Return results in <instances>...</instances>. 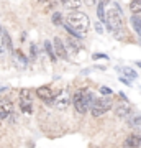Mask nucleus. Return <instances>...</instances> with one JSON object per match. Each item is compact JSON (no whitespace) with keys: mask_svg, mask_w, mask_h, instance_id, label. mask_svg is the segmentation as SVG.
<instances>
[{"mask_svg":"<svg viewBox=\"0 0 141 148\" xmlns=\"http://www.w3.org/2000/svg\"><path fill=\"white\" fill-rule=\"evenodd\" d=\"M90 28V20L89 16L82 12H69L66 16V30L71 33L74 38H84L87 30Z\"/></svg>","mask_w":141,"mask_h":148,"instance_id":"1","label":"nucleus"},{"mask_svg":"<svg viewBox=\"0 0 141 148\" xmlns=\"http://www.w3.org/2000/svg\"><path fill=\"white\" fill-rule=\"evenodd\" d=\"M105 25L108 28V32L115 35V38L121 40V35H125V30H123V13H121L118 5H113V8L108 10Z\"/></svg>","mask_w":141,"mask_h":148,"instance_id":"2","label":"nucleus"},{"mask_svg":"<svg viewBox=\"0 0 141 148\" xmlns=\"http://www.w3.org/2000/svg\"><path fill=\"white\" fill-rule=\"evenodd\" d=\"M94 101H95L94 95L90 94L89 90H77L72 97V104L79 114H87V110H90Z\"/></svg>","mask_w":141,"mask_h":148,"instance_id":"3","label":"nucleus"},{"mask_svg":"<svg viewBox=\"0 0 141 148\" xmlns=\"http://www.w3.org/2000/svg\"><path fill=\"white\" fill-rule=\"evenodd\" d=\"M112 107V101L110 97H100V99H95L92 107H90V112L94 117H102L107 110H110Z\"/></svg>","mask_w":141,"mask_h":148,"instance_id":"4","label":"nucleus"},{"mask_svg":"<svg viewBox=\"0 0 141 148\" xmlns=\"http://www.w3.org/2000/svg\"><path fill=\"white\" fill-rule=\"evenodd\" d=\"M20 109L23 114H33V104H31V92L30 89H21L20 90Z\"/></svg>","mask_w":141,"mask_h":148,"instance_id":"5","label":"nucleus"},{"mask_svg":"<svg viewBox=\"0 0 141 148\" xmlns=\"http://www.w3.org/2000/svg\"><path fill=\"white\" fill-rule=\"evenodd\" d=\"M52 102H54V106L58 107V109H66V107L71 104V92H69L67 89L59 90Z\"/></svg>","mask_w":141,"mask_h":148,"instance_id":"6","label":"nucleus"},{"mask_svg":"<svg viewBox=\"0 0 141 148\" xmlns=\"http://www.w3.org/2000/svg\"><path fill=\"white\" fill-rule=\"evenodd\" d=\"M52 46H54V53H56V56L61 59H67V48H66V45L63 43V40L61 38H54L52 40Z\"/></svg>","mask_w":141,"mask_h":148,"instance_id":"7","label":"nucleus"},{"mask_svg":"<svg viewBox=\"0 0 141 148\" xmlns=\"http://www.w3.org/2000/svg\"><path fill=\"white\" fill-rule=\"evenodd\" d=\"M36 95L41 99L43 102H51L54 101V92L51 90V87H48V86H41V87H38L36 89Z\"/></svg>","mask_w":141,"mask_h":148,"instance_id":"8","label":"nucleus"},{"mask_svg":"<svg viewBox=\"0 0 141 148\" xmlns=\"http://www.w3.org/2000/svg\"><path fill=\"white\" fill-rule=\"evenodd\" d=\"M123 148H141V137L136 135V133L130 135V137L123 142Z\"/></svg>","mask_w":141,"mask_h":148,"instance_id":"9","label":"nucleus"},{"mask_svg":"<svg viewBox=\"0 0 141 148\" xmlns=\"http://www.w3.org/2000/svg\"><path fill=\"white\" fill-rule=\"evenodd\" d=\"M13 110V106H12L10 101H0V120H3L12 114Z\"/></svg>","mask_w":141,"mask_h":148,"instance_id":"10","label":"nucleus"},{"mask_svg":"<svg viewBox=\"0 0 141 148\" xmlns=\"http://www.w3.org/2000/svg\"><path fill=\"white\" fill-rule=\"evenodd\" d=\"M63 5L66 8H69L71 12H77V8L82 7V0H61Z\"/></svg>","mask_w":141,"mask_h":148,"instance_id":"11","label":"nucleus"},{"mask_svg":"<svg viewBox=\"0 0 141 148\" xmlns=\"http://www.w3.org/2000/svg\"><path fill=\"white\" fill-rule=\"evenodd\" d=\"M130 10L135 16H141V0H131Z\"/></svg>","mask_w":141,"mask_h":148,"instance_id":"12","label":"nucleus"},{"mask_svg":"<svg viewBox=\"0 0 141 148\" xmlns=\"http://www.w3.org/2000/svg\"><path fill=\"white\" fill-rule=\"evenodd\" d=\"M130 110H131V109H130V106H128V104H120V106L115 109V114L118 117H126L128 114H130Z\"/></svg>","mask_w":141,"mask_h":148,"instance_id":"13","label":"nucleus"},{"mask_svg":"<svg viewBox=\"0 0 141 148\" xmlns=\"http://www.w3.org/2000/svg\"><path fill=\"white\" fill-rule=\"evenodd\" d=\"M97 15H99L100 23H105V21H107V15H105V3H104V2H99V3H97Z\"/></svg>","mask_w":141,"mask_h":148,"instance_id":"14","label":"nucleus"},{"mask_svg":"<svg viewBox=\"0 0 141 148\" xmlns=\"http://www.w3.org/2000/svg\"><path fill=\"white\" fill-rule=\"evenodd\" d=\"M44 51H46V53L49 54V58H51L52 61L58 58V56H56V53H54V46H52V45H51L49 41H44Z\"/></svg>","mask_w":141,"mask_h":148,"instance_id":"15","label":"nucleus"},{"mask_svg":"<svg viewBox=\"0 0 141 148\" xmlns=\"http://www.w3.org/2000/svg\"><path fill=\"white\" fill-rule=\"evenodd\" d=\"M131 27L135 28L138 33H141V16H131Z\"/></svg>","mask_w":141,"mask_h":148,"instance_id":"16","label":"nucleus"},{"mask_svg":"<svg viewBox=\"0 0 141 148\" xmlns=\"http://www.w3.org/2000/svg\"><path fill=\"white\" fill-rule=\"evenodd\" d=\"M121 71L125 73V74H123L125 77H130V79H136V77H138V73H136V71H133L131 68H126V66H125Z\"/></svg>","mask_w":141,"mask_h":148,"instance_id":"17","label":"nucleus"},{"mask_svg":"<svg viewBox=\"0 0 141 148\" xmlns=\"http://www.w3.org/2000/svg\"><path fill=\"white\" fill-rule=\"evenodd\" d=\"M131 127L135 128L136 132L141 133V115H136L135 119H131Z\"/></svg>","mask_w":141,"mask_h":148,"instance_id":"18","label":"nucleus"},{"mask_svg":"<svg viewBox=\"0 0 141 148\" xmlns=\"http://www.w3.org/2000/svg\"><path fill=\"white\" fill-rule=\"evenodd\" d=\"M51 20H52V23H54V25H58V27L64 23V21H63V15H61L59 12H54V13H52Z\"/></svg>","mask_w":141,"mask_h":148,"instance_id":"19","label":"nucleus"},{"mask_svg":"<svg viewBox=\"0 0 141 148\" xmlns=\"http://www.w3.org/2000/svg\"><path fill=\"white\" fill-rule=\"evenodd\" d=\"M2 40H3V45H5V48H7V51H12V40H10V36H8V33H3V36H2Z\"/></svg>","mask_w":141,"mask_h":148,"instance_id":"20","label":"nucleus"},{"mask_svg":"<svg viewBox=\"0 0 141 148\" xmlns=\"http://www.w3.org/2000/svg\"><path fill=\"white\" fill-rule=\"evenodd\" d=\"M67 49L69 51H72V53H77L79 49H80V46H79L77 43H74L71 38H69V41H67Z\"/></svg>","mask_w":141,"mask_h":148,"instance_id":"21","label":"nucleus"},{"mask_svg":"<svg viewBox=\"0 0 141 148\" xmlns=\"http://www.w3.org/2000/svg\"><path fill=\"white\" fill-rule=\"evenodd\" d=\"M99 90H100V92H102L104 95H112V92H113L112 89H108V87H105V86H102V87H99Z\"/></svg>","mask_w":141,"mask_h":148,"instance_id":"22","label":"nucleus"},{"mask_svg":"<svg viewBox=\"0 0 141 148\" xmlns=\"http://www.w3.org/2000/svg\"><path fill=\"white\" fill-rule=\"evenodd\" d=\"M92 58H94L95 61H97V59H108V56H107V54H104V53H95L94 56H92Z\"/></svg>","mask_w":141,"mask_h":148,"instance_id":"23","label":"nucleus"},{"mask_svg":"<svg viewBox=\"0 0 141 148\" xmlns=\"http://www.w3.org/2000/svg\"><path fill=\"white\" fill-rule=\"evenodd\" d=\"M30 53H31V58H35V56H36V46H35V45H31V48H30Z\"/></svg>","mask_w":141,"mask_h":148,"instance_id":"24","label":"nucleus"},{"mask_svg":"<svg viewBox=\"0 0 141 148\" xmlns=\"http://www.w3.org/2000/svg\"><path fill=\"white\" fill-rule=\"evenodd\" d=\"M120 81H121V82H123V84H126V86H130V81L126 79L125 76H120Z\"/></svg>","mask_w":141,"mask_h":148,"instance_id":"25","label":"nucleus"},{"mask_svg":"<svg viewBox=\"0 0 141 148\" xmlns=\"http://www.w3.org/2000/svg\"><path fill=\"white\" fill-rule=\"evenodd\" d=\"M84 2H85L89 7H92V5H95V2H97V0H84Z\"/></svg>","mask_w":141,"mask_h":148,"instance_id":"26","label":"nucleus"},{"mask_svg":"<svg viewBox=\"0 0 141 148\" xmlns=\"http://www.w3.org/2000/svg\"><path fill=\"white\" fill-rule=\"evenodd\" d=\"M95 28H97V33H102V32H104V28H102V25H100V23H97V27H95Z\"/></svg>","mask_w":141,"mask_h":148,"instance_id":"27","label":"nucleus"},{"mask_svg":"<svg viewBox=\"0 0 141 148\" xmlns=\"http://www.w3.org/2000/svg\"><path fill=\"white\" fill-rule=\"evenodd\" d=\"M7 89H8V87H0V94H2V92H5Z\"/></svg>","mask_w":141,"mask_h":148,"instance_id":"28","label":"nucleus"},{"mask_svg":"<svg viewBox=\"0 0 141 148\" xmlns=\"http://www.w3.org/2000/svg\"><path fill=\"white\" fill-rule=\"evenodd\" d=\"M136 66H138V68L141 69V61H136Z\"/></svg>","mask_w":141,"mask_h":148,"instance_id":"29","label":"nucleus"},{"mask_svg":"<svg viewBox=\"0 0 141 148\" xmlns=\"http://www.w3.org/2000/svg\"><path fill=\"white\" fill-rule=\"evenodd\" d=\"M100 2H104V3H107V2H108V0H100Z\"/></svg>","mask_w":141,"mask_h":148,"instance_id":"30","label":"nucleus"},{"mask_svg":"<svg viewBox=\"0 0 141 148\" xmlns=\"http://www.w3.org/2000/svg\"><path fill=\"white\" fill-rule=\"evenodd\" d=\"M138 38H140V43H141V33H140V35H138Z\"/></svg>","mask_w":141,"mask_h":148,"instance_id":"31","label":"nucleus"},{"mask_svg":"<svg viewBox=\"0 0 141 148\" xmlns=\"http://www.w3.org/2000/svg\"><path fill=\"white\" fill-rule=\"evenodd\" d=\"M2 33H3V32H2V28H0V35H2Z\"/></svg>","mask_w":141,"mask_h":148,"instance_id":"32","label":"nucleus"}]
</instances>
